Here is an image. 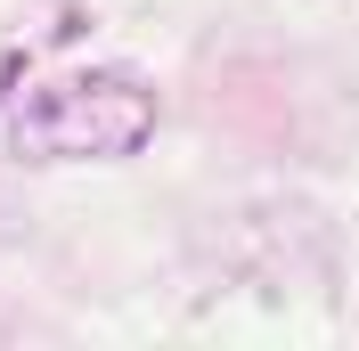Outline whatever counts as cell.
I'll return each instance as SVG.
<instances>
[{"instance_id": "1", "label": "cell", "mask_w": 359, "mask_h": 351, "mask_svg": "<svg viewBox=\"0 0 359 351\" xmlns=\"http://www.w3.org/2000/svg\"><path fill=\"white\" fill-rule=\"evenodd\" d=\"M147 131H156V98L107 66L49 74L17 98V155H33V164H49V155H131Z\"/></svg>"}]
</instances>
